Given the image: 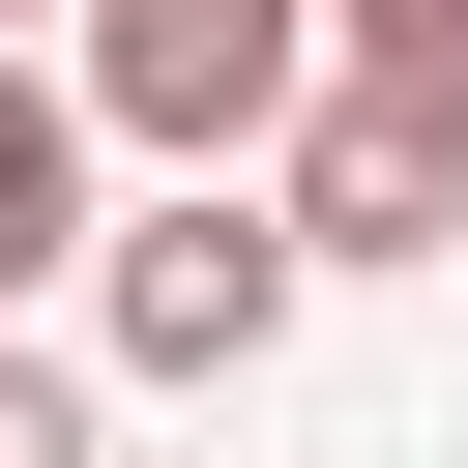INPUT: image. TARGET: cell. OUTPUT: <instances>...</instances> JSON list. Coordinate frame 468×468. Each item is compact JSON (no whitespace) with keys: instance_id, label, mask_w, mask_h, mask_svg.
Masks as SVG:
<instances>
[{"instance_id":"cell-1","label":"cell","mask_w":468,"mask_h":468,"mask_svg":"<svg viewBox=\"0 0 468 468\" xmlns=\"http://www.w3.org/2000/svg\"><path fill=\"white\" fill-rule=\"evenodd\" d=\"M292 292H322V263H292V205H263V176H176V205L88 263V351H117V380H263V351H292Z\"/></svg>"},{"instance_id":"cell-2","label":"cell","mask_w":468,"mask_h":468,"mask_svg":"<svg viewBox=\"0 0 468 468\" xmlns=\"http://www.w3.org/2000/svg\"><path fill=\"white\" fill-rule=\"evenodd\" d=\"M88 117L176 146V176L292 146V117H322V0H88Z\"/></svg>"},{"instance_id":"cell-3","label":"cell","mask_w":468,"mask_h":468,"mask_svg":"<svg viewBox=\"0 0 468 468\" xmlns=\"http://www.w3.org/2000/svg\"><path fill=\"white\" fill-rule=\"evenodd\" d=\"M263 205H292V263H439V205H468V146H439V117H351V88H322Z\"/></svg>"},{"instance_id":"cell-4","label":"cell","mask_w":468,"mask_h":468,"mask_svg":"<svg viewBox=\"0 0 468 468\" xmlns=\"http://www.w3.org/2000/svg\"><path fill=\"white\" fill-rule=\"evenodd\" d=\"M58 263H117L88 234V58H0V292H58Z\"/></svg>"},{"instance_id":"cell-5","label":"cell","mask_w":468,"mask_h":468,"mask_svg":"<svg viewBox=\"0 0 468 468\" xmlns=\"http://www.w3.org/2000/svg\"><path fill=\"white\" fill-rule=\"evenodd\" d=\"M322 88H351V117H439V146H468V0H322Z\"/></svg>"},{"instance_id":"cell-6","label":"cell","mask_w":468,"mask_h":468,"mask_svg":"<svg viewBox=\"0 0 468 468\" xmlns=\"http://www.w3.org/2000/svg\"><path fill=\"white\" fill-rule=\"evenodd\" d=\"M0 468H117V439H88V380H58V351H0Z\"/></svg>"},{"instance_id":"cell-7","label":"cell","mask_w":468,"mask_h":468,"mask_svg":"<svg viewBox=\"0 0 468 468\" xmlns=\"http://www.w3.org/2000/svg\"><path fill=\"white\" fill-rule=\"evenodd\" d=\"M0 29H29V0H0Z\"/></svg>"}]
</instances>
